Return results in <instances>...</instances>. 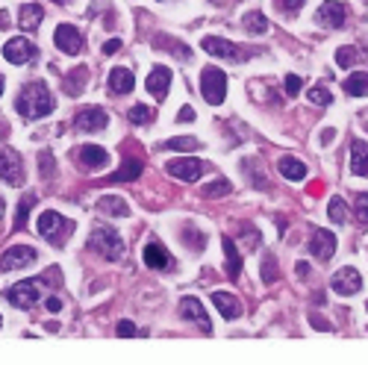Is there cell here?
<instances>
[{"mask_svg": "<svg viewBox=\"0 0 368 365\" xmlns=\"http://www.w3.org/2000/svg\"><path fill=\"white\" fill-rule=\"evenodd\" d=\"M15 109H18L21 118L38 121V118L50 115V112L56 109V101H53V94H50V89L45 86V83H41V80H33V83H27V86L18 92Z\"/></svg>", "mask_w": 368, "mask_h": 365, "instance_id": "obj_1", "label": "cell"}, {"mask_svg": "<svg viewBox=\"0 0 368 365\" xmlns=\"http://www.w3.org/2000/svg\"><path fill=\"white\" fill-rule=\"evenodd\" d=\"M50 292L48 277H33V280H24V283H15L6 289V301L18 310H33L36 303H45Z\"/></svg>", "mask_w": 368, "mask_h": 365, "instance_id": "obj_2", "label": "cell"}, {"mask_svg": "<svg viewBox=\"0 0 368 365\" xmlns=\"http://www.w3.org/2000/svg\"><path fill=\"white\" fill-rule=\"evenodd\" d=\"M89 248L109 262L124 259V242H121L118 230L109 227V224H94L92 233H89Z\"/></svg>", "mask_w": 368, "mask_h": 365, "instance_id": "obj_3", "label": "cell"}, {"mask_svg": "<svg viewBox=\"0 0 368 365\" xmlns=\"http://www.w3.org/2000/svg\"><path fill=\"white\" fill-rule=\"evenodd\" d=\"M38 233L45 236V238H50L56 248H62L65 245V236L74 233V221H68L65 215L53 213V209H45V213L38 215Z\"/></svg>", "mask_w": 368, "mask_h": 365, "instance_id": "obj_4", "label": "cell"}, {"mask_svg": "<svg viewBox=\"0 0 368 365\" xmlns=\"http://www.w3.org/2000/svg\"><path fill=\"white\" fill-rule=\"evenodd\" d=\"M201 94L209 106H221L224 97H227V74L221 68L206 65L201 71Z\"/></svg>", "mask_w": 368, "mask_h": 365, "instance_id": "obj_5", "label": "cell"}, {"mask_svg": "<svg viewBox=\"0 0 368 365\" xmlns=\"http://www.w3.org/2000/svg\"><path fill=\"white\" fill-rule=\"evenodd\" d=\"M201 48L212 56H218V59H224V62H248V59H253V53H257V50L239 48V45H233V41L218 38V36H206L201 41Z\"/></svg>", "mask_w": 368, "mask_h": 365, "instance_id": "obj_6", "label": "cell"}, {"mask_svg": "<svg viewBox=\"0 0 368 365\" xmlns=\"http://www.w3.org/2000/svg\"><path fill=\"white\" fill-rule=\"evenodd\" d=\"M0 180L9 186H24V159L15 148H0Z\"/></svg>", "mask_w": 368, "mask_h": 365, "instance_id": "obj_7", "label": "cell"}, {"mask_svg": "<svg viewBox=\"0 0 368 365\" xmlns=\"http://www.w3.org/2000/svg\"><path fill=\"white\" fill-rule=\"evenodd\" d=\"M204 171H206V165L201 159H189L186 157V159H168L165 162V174L180 180V182H197L204 177Z\"/></svg>", "mask_w": 368, "mask_h": 365, "instance_id": "obj_8", "label": "cell"}, {"mask_svg": "<svg viewBox=\"0 0 368 365\" xmlns=\"http://www.w3.org/2000/svg\"><path fill=\"white\" fill-rule=\"evenodd\" d=\"M36 53H38L36 45H33V41H27L24 36L9 38L6 45H3V59L9 65H30L36 59Z\"/></svg>", "mask_w": 368, "mask_h": 365, "instance_id": "obj_9", "label": "cell"}, {"mask_svg": "<svg viewBox=\"0 0 368 365\" xmlns=\"http://www.w3.org/2000/svg\"><path fill=\"white\" fill-rule=\"evenodd\" d=\"M316 21L321 27H330V30H342L345 21H348V6L339 3V0H324L316 12Z\"/></svg>", "mask_w": 368, "mask_h": 365, "instance_id": "obj_10", "label": "cell"}, {"mask_svg": "<svg viewBox=\"0 0 368 365\" xmlns=\"http://www.w3.org/2000/svg\"><path fill=\"white\" fill-rule=\"evenodd\" d=\"M106 124H109V115H106L101 106L80 109L77 118H74V127H77L80 133H101V130H106Z\"/></svg>", "mask_w": 368, "mask_h": 365, "instance_id": "obj_11", "label": "cell"}, {"mask_svg": "<svg viewBox=\"0 0 368 365\" xmlns=\"http://www.w3.org/2000/svg\"><path fill=\"white\" fill-rule=\"evenodd\" d=\"M330 289L336 292V294H342V298H348V294H357L360 289H362V277H360V271L357 269H339L336 274H333V280H330Z\"/></svg>", "mask_w": 368, "mask_h": 365, "instance_id": "obj_12", "label": "cell"}, {"mask_svg": "<svg viewBox=\"0 0 368 365\" xmlns=\"http://www.w3.org/2000/svg\"><path fill=\"white\" fill-rule=\"evenodd\" d=\"M36 248L30 245H15V248H9L3 257H0V269L3 271H15V269H24V265H33L36 262Z\"/></svg>", "mask_w": 368, "mask_h": 365, "instance_id": "obj_13", "label": "cell"}, {"mask_svg": "<svg viewBox=\"0 0 368 365\" xmlns=\"http://www.w3.org/2000/svg\"><path fill=\"white\" fill-rule=\"evenodd\" d=\"M141 257H145V265H148V269H153V271H174L177 269L174 257L168 254L160 242L145 245V254H141Z\"/></svg>", "mask_w": 368, "mask_h": 365, "instance_id": "obj_14", "label": "cell"}, {"mask_svg": "<svg viewBox=\"0 0 368 365\" xmlns=\"http://www.w3.org/2000/svg\"><path fill=\"white\" fill-rule=\"evenodd\" d=\"M53 45L62 53H80L83 50V33L71 24H59L56 27V33H53Z\"/></svg>", "mask_w": 368, "mask_h": 365, "instance_id": "obj_15", "label": "cell"}, {"mask_svg": "<svg viewBox=\"0 0 368 365\" xmlns=\"http://www.w3.org/2000/svg\"><path fill=\"white\" fill-rule=\"evenodd\" d=\"M309 254L318 257V259H333L336 254V236L330 230H313V236H309Z\"/></svg>", "mask_w": 368, "mask_h": 365, "instance_id": "obj_16", "label": "cell"}, {"mask_svg": "<svg viewBox=\"0 0 368 365\" xmlns=\"http://www.w3.org/2000/svg\"><path fill=\"white\" fill-rule=\"evenodd\" d=\"M180 315L194 321V324L201 327L204 333H212V321L204 313V306H201V301H197V298H180Z\"/></svg>", "mask_w": 368, "mask_h": 365, "instance_id": "obj_17", "label": "cell"}, {"mask_svg": "<svg viewBox=\"0 0 368 365\" xmlns=\"http://www.w3.org/2000/svg\"><path fill=\"white\" fill-rule=\"evenodd\" d=\"M145 89L153 94V97H165L168 89H171V71H168L165 65H157L150 71V77L145 80Z\"/></svg>", "mask_w": 368, "mask_h": 365, "instance_id": "obj_18", "label": "cell"}, {"mask_svg": "<svg viewBox=\"0 0 368 365\" xmlns=\"http://www.w3.org/2000/svg\"><path fill=\"white\" fill-rule=\"evenodd\" d=\"M80 165H86V168H106L109 165V153H106V148H101V145H83L80 148Z\"/></svg>", "mask_w": 368, "mask_h": 365, "instance_id": "obj_19", "label": "cell"}, {"mask_svg": "<svg viewBox=\"0 0 368 365\" xmlns=\"http://www.w3.org/2000/svg\"><path fill=\"white\" fill-rule=\"evenodd\" d=\"M351 171L368 180V142H362V138L351 142Z\"/></svg>", "mask_w": 368, "mask_h": 365, "instance_id": "obj_20", "label": "cell"}, {"mask_svg": "<svg viewBox=\"0 0 368 365\" xmlns=\"http://www.w3.org/2000/svg\"><path fill=\"white\" fill-rule=\"evenodd\" d=\"M212 303H215V310L227 321L242 315V303H239L236 294H230V292H212Z\"/></svg>", "mask_w": 368, "mask_h": 365, "instance_id": "obj_21", "label": "cell"}, {"mask_svg": "<svg viewBox=\"0 0 368 365\" xmlns=\"http://www.w3.org/2000/svg\"><path fill=\"white\" fill-rule=\"evenodd\" d=\"M221 248H224V259H227V277L239 280L242 277V254L236 250V242L230 236H221Z\"/></svg>", "mask_w": 368, "mask_h": 365, "instance_id": "obj_22", "label": "cell"}, {"mask_svg": "<svg viewBox=\"0 0 368 365\" xmlns=\"http://www.w3.org/2000/svg\"><path fill=\"white\" fill-rule=\"evenodd\" d=\"M109 89L115 94H130L136 89V77L130 68H112L109 71Z\"/></svg>", "mask_w": 368, "mask_h": 365, "instance_id": "obj_23", "label": "cell"}, {"mask_svg": "<svg viewBox=\"0 0 368 365\" xmlns=\"http://www.w3.org/2000/svg\"><path fill=\"white\" fill-rule=\"evenodd\" d=\"M141 171H145V162L136 159V157H130V159H124V165L118 168L115 174L106 177V182H133V180L141 177Z\"/></svg>", "mask_w": 368, "mask_h": 365, "instance_id": "obj_24", "label": "cell"}, {"mask_svg": "<svg viewBox=\"0 0 368 365\" xmlns=\"http://www.w3.org/2000/svg\"><path fill=\"white\" fill-rule=\"evenodd\" d=\"M97 213L112 215V218H127L130 215V206H127L118 194H104V198L97 201Z\"/></svg>", "mask_w": 368, "mask_h": 365, "instance_id": "obj_25", "label": "cell"}, {"mask_svg": "<svg viewBox=\"0 0 368 365\" xmlns=\"http://www.w3.org/2000/svg\"><path fill=\"white\" fill-rule=\"evenodd\" d=\"M242 30H245L248 36H265L268 30H271V24H268V18L262 15L260 9H250L248 15L242 18Z\"/></svg>", "mask_w": 368, "mask_h": 365, "instance_id": "obj_26", "label": "cell"}, {"mask_svg": "<svg viewBox=\"0 0 368 365\" xmlns=\"http://www.w3.org/2000/svg\"><path fill=\"white\" fill-rule=\"evenodd\" d=\"M277 168H280V174L286 177V180H292V182L306 180V165L301 159H295V157H280Z\"/></svg>", "mask_w": 368, "mask_h": 365, "instance_id": "obj_27", "label": "cell"}, {"mask_svg": "<svg viewBox=\"0 0 368 365\" xmlns=\"http://www.w3.org/2000/svg\"><path fill=\"white\" fill-rule=\"evenodd\" d=\"M41 18H45V9H41L38 3H27V6H21L18 24H21V30H36V27L41 24Z\"/></svg>", "mask_w": 368, "mask_h": 365, "instance_id": "obj_28", "label": "cell"}, {"mask_svg": "<svg viewBox=\"0 0 368 365\" xmlns=\"http://www.w3.org/2000/svg\"><path fill=\"white\" fill-rule=\"evenodd\" d=\"M89 86V68H77L74 74H68V80H65V92L71 94V97H77V94H83V89Z\"/></svg>", "mask_w": 368, "mask_h": 365, "instance_id": "obj_29", "label": "cell"}, {"mask_svg": "<svg viewBox=\"0 0 368 365\" xmlns=\"http://www.w3.org/2000/svg\"><path fill=\"white\" fill-rule=\"evenodd\" d=\"M362 59H368V56H365L360 48H353V45H345V48L336 50V65H339V68H351V65H357V62H362Z\"/></svg>", "mask_w": 368, "mask_h": 365, "instance_id": "obj_30", "label": "cell"}, {"mask_svg": "<svg viewBox=\"0 0 368 365\" xmlns=\"http://www.w3.org/2000/svg\"><path fill=\"white\" fill-rule=\"evenodd\" d=\"M153 48H168V50L177 56V59H192V48L183 45V41L168 38V36H157V38H153Z\"/></svg>", "mask_w": 368, "mask_h": 365, "instance_id": "obj_31", "label": "cell"}, {"mask_svg": "<svg viewBox=\"0 0 368 365\" xmlns=\"http://www.w3.org/2000/svg\"><path fill=\"white\" fill-rule=\"evenodd\" d=\"M345 92L351 97H365L368 94V71H357L345 80Z\"/></svg>", "mask_w": 368, "mask_h": 365, "instance_id": "obj_32", "label": "cell"}, {"mask_svg": "<svg viewBox=\"0 0 368 365\" xmlns=\"http://www.w3.org/2000/svg\"><path fill=\"white\" fill-rule=\"evenodd\" d=\"M165 150H177V153H192L201 148V142L197 138H189V136H177V138H168V142H162Z\"/></svg>", "mask_w": 368, "mask_h": 365, "instance_id": "obj_33", "label": "cell"}, {"mask_svg": "<svg viewBox=\"0 0 368 365\" xmlns=\"http://www.w3.org/2000/svg\"><path fill=\"white\" fill-rule=\"evenodd\" d=\"M33 203H36V194H24V198H21V203H18V213H15V224H12V227H15V230H24V227H27V218H30V209H33Z\"/></svg>", "mask_w": 368, "mask_h": 365, "instance_id": "obj_34", "label": "cell"}, {"mask_svg": "<svg viewBox=\"0 0 368 365\" xmlns=\"http://www.w3.org/2000/svg\"><path fill=\"white\" fill-rule=\"evenodd\" d=\"M230 192H233V186H230L227 180H215V182H209V186H204V192H201V194L212 201V198H227Z\"/></svg>", "mask_w": 368, "mask_h": 365, "instance_id": "obj_35", "label": "cell"}, {"mask_svg": "<svg viewBox=\"0 0 368 365\" xmlns=\"http://www.w3.org/2000/svg\"><path fill=\"white\" fill-rule=\"evenodd\" d=\"M153 115H157V112H153L150 106H141V103H136L130 112H127V118H130L133 124H139V127H145V124H150V121H153Z\"/></svg>", "mask_w": 368, "mask_h": 365, "instance_id": "obj_36", "label": "cell"}, {"mask_svg": "<svg viewBox=\"0 0 368 365\" xmlns=\"http://www.w3.org/2000/svg\"><path fill=\"white\" fill-rule=\"evenodd\" d=\"M327 215L333 224H345L348 221V206L342 198H330V206H327Z\"/></svg>", "mask_w": 368, "mask_h": 365, "instance_id": "obj_37", "label": "cell"}, {"mask_svg": "<svg viewBox=\"0 0 368 365\" xmlns=\"http://www.w3.org/2000/svg\"><path fill=\"white\" fill-rule=\"evenodd\" d=\"M306 97H309V101H313L316 106H330V103H333V94H330L327 89H324V86L309 89V92H306Z\"/></svg>", "mask_w": 368, "mask_h": 365, "instance_id": "obj_38", "label": "cell"}, {"mask_svg": "<svg viewBox=\"0 0 368 365\" xmlns=\"http://www.w3.org/2000/svg\"><path fill=\"white\" fill-rule=\"evenodd\" d=\"M353 209H357V218L362 227H368V192H360L357 198H353Z\"/></svg>", "mask_w": 368, "mask_h": 365, "instance_id": "obj_39", "label": "cell"}, {"mask_svg": "<svg viewBox=\"0 0 368 365\" xmlns=\"http://www.w3.org/2000/svg\"><path fill=\"white\" fill-rule=\"evenodd\" d=\"M245 168H248V177H250V186H253V189H265V186H268L265 177H262V171L257 174V159H245Z\"/></svg>", "mask_w": 368, "mask_h": 365, "instance_id": "obj_40", "label": "cell"}, {"mask_svg": "<svg viewBox=\"0 0 368 365\" xmlns=\"http://www.w3.org/2000/svg\"><path fill=\"white\" fill-rule=\"evenodd\" d=\"M183 238H192V250H197V254H201V250L206 248V236L197 233L194 227H186V230H183Z\"/></svg>", "mask_w": 368, "mask_h": 365, "instance_id": "obj_41", "label": "cell"}, {"mask_svg": "<svg viewBox=\"0 0 368 365\" xmlns=\"http://www.w3.org/2000/svg\"><path fill=\"white\" fill-rule=\"evenodd\" d=\"M262 280L265 283H274L277 280V259L271 254H265V265H262Z\"/></svg>", "mask_w": 368, "mask_h": 365, "instance_id": "obj_42", "label": "cell"}, {"mask_svg": "<svg viewBox=\"0 0 368 365\" xmlns=\"http://www.w3.org/2000/svg\"><path fill=\"white\" fill-rule=\"evenodd\" d=\"M38 168H41V177H53V168H56V162H53V157H50V153H45V150H41L38 153Z\"/></svg>", "mask_w": 368, "mask_h": 365, "instance_id": "obj_43", "label": "cell"}, {"mask_svg": "<svg viewBox=\"0 0 368 365\" xmlns=\"http://www.w3.org/2000/svg\"><path fill=\"white\" fill-rule=\"evenodd\" d=\"M274 6L280 12H286V15H298V9L304 6V0H274Z\"/></svg>", "mask_w": 368, "mask_h": 365, "instance_id": "obj_44", "label": "cell"}, {"mask_svg": "<svg viewBox=\"0 0 368 365\" xmlns=\"http://www.w3.org/2000/svg\"><path fill=\"white\" fill-rule=\"evenodd\" d=\"M301 89H304V80H301L298 74H289V77H286V94H289V97H298Z\"/></svg>", "mask_w": 368, "mask_h": 365, "instance_id": "obj_45", "label": "cell"}, {"mask_svg": "<svg viewBox=\"0 0 368 365\" xmlns=\"http://www.w3.org/2000/svg\"><path fill=\"white\" fill-rule=\"evenodd\" d=\"M136 324L133 321H118V336H124V339H130V336H136Z\"/></svg>", "mask_w": 368, "mask_h": 365, "instance_id": "obj_46", "label": "cell"}, {"mask_svg": "<svg viewBox=\"0 0 368 365\" xmlns=\"http://www.w3.org/2000/svg\"><path fill=\"white\" fill-rule=\"evenodd\" d=\"M194 118H197V115H194V109H192V106H183V109L177 112V121H180V124H186V121H194Z\"/></svg>", "mask_w": 368, "mask_h": 365, "instance_id": "obj_47", "label": "cell"}, {"mask_svg": "<svg viewBox=\"0 0 368 365\" xmlns=\"http://www.w3.org/2000/svg\"><path fill=\"white\" fill-rule=\"evenodd\" d=\"M115 50H121V38H109L106 45H104V53H106V56H112Z\"/></svg>", "mask_w": 368, "mask_h": 365, "instance_id": "obj_48", "label": "cell"}, {"mask_svg": "<svg viewBox=\"0 0 368 365\" xmlns=\"http://www.w3.org/2000/svg\"><path fill=\"white\" fill-rule=\"evenodd\" d=\"M45 306H48L50 313H59L62 310V301L59 298H45Z\"/></svg>", "mask_w": 368, "mask_h": 365, "instance_id": "obj_49", "label": "cell"}, {"mask_svg": "<svg viewBox=\"0 0 368 365\" xmlns=\"http://www.w3.org/2000/svg\"><path fill=\"white\" fill-rule=\"evenodd\" d=\"M313 327H318V330H333V327L327 324V321H324V318H318V315H313Z\"/></svg>", "mask_w": 368, "mask_h": 365, "instance_id": "obj_50", "label": "cell"}, {"mask_svg": "<svg viewBox=\"0 0 368 365\" xmlns=\"http://www.w3.org/2000/svg\"><path fill=\"white\" fill-rule=\"evenodd\" d=\"M309 274V265L306 262H298V277H306Z\"/></svg>", "mask_w": 368, "mask_h": 365, "instance_id": "obj_51", "label": "cell"}, {"mask_svg": "<svg viewBox=\"0 0 368 365\" xmlns=\"http://www.w3.org/2000/svg\"><path fill=\"white\" fill-rule=\"evenodd\" d=\"M3 27H9V15L6 12H0V30H3Z\"/></svg>", "mask_w": 368, "mask_h": 365, "instance_id": "obj_52", "label": "cell"}, {"mask_svg": "<svg viewBox=\"0 0 368 365\" xmlns=\"http://www.w3.org/2000/svg\"><path fill=\"white\" fill-rule=\"evenodd\" d=\"M6 133H9V127H6V121L0 118V136H6Z\"/></svg>", "mask_w": 368, "mask_h": 365, "instance_id": "obj_53", "label": "cell"}, {"mask_svg": "<svg viewBox=\"0 0 368 365\" xmlns=\"http://www.w3.org/2000/svg\"><path fill=\"white\" fill-rule=\"evenodd\" d=\"M3 209H6V203H3V198H0V218H3Z\"/></svg>", "mask_w": 368, "mask_h": 365, "instance_id": "obj_54", "label": "cell"}, {"mask_svg": "<svg viewBox=\"0 0 368 365\" xmlns=\"http://www.w3.org/2000/svg\"><path fill=\"white\" fill-rule=\"evenodd\" d=\"M3 86H6V83H3V74H0V94H3Z\"/></svg>", "mask_w": 368, "mask_h": 365, "instance_id": "obj_55", "label": "cell"}, {"mask_svg": "<svg viewBox=\"0 0 368 365\" xmlns=\"http://www.w3.org/2000/svg\"><path fill=\"white\" fill-rule=\"evenodd\" d=\"M53 3H68V0H53Z\"/></svg>", "mask_w": 368, "mask_h": 365, "instance_id": "obj_56", "label": "cell"}, {"mask_svg": "<svg viewBox=\"0 0 368 365\" xmlns=\"http://www.w3.org/2000/svg\"><path fill=\"white\" fill-rule=\"evenodd\" d=\"M0 324H3V318H0Z\"/></svg>", "mask_w": 368, "mask_h": 365, "instance_id": "obj_57", "label": "cell"}]
</instances>
